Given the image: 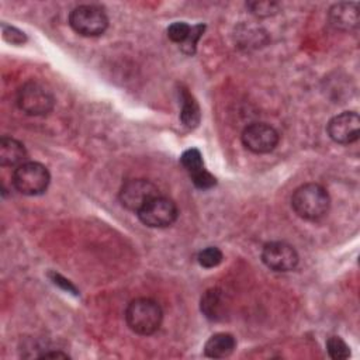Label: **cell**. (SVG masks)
Segmentation results:
<instances>
[{"instance_id": "obj_1", "label": "cell", "mask_w": 360, "mask_h": 360, "mask_svg": "<svg viewBox=\"0 0 360 360\" xmlns=\"http://www.w3.org/2000/svg\"><path fill=\"white\" fill-rule=\"evenodd\" d=\"M291 207L295 214L307 221L323 218L330 207V197L325 187L316 183L300 186L291 195Z\"/></svg>"}, {"instance_id": "obj_2", "label": "cell", "mask_w": 360, "mask_h": 360, "mask_svg": "<svg viewBox=\"0 0 360 360\" xmlns=\"http://www.w3.org/2000/svg\"><path fill=\"white\" fill-rule=\"evenodd\" d=\"M163 319V312L160 305L146 297L132 300L125 309V321L128 328L142 336L155 333Z\"/></svg>"}, {"instance_id": "obj_3", "label": "cell", "mask_w": 360, "mask_h": 360, "mask_svg": "<svg viewBox=\"0 0 360 360\" xmlns=\"http://www.w3.org/2000/svg\"><path fill=\"white\" fill-rule=\"evenodd\" d=\"M17 105L28 115H46L55 105V97L44 83L30 80L18 89Z\"/></svg>"}, {"instance_id": "obj_4", "label": "cell", "mask_w": 360, "mask_h": 360, "mask_svg": "<svg viewBox=\"0 0 360 360\" xmlns=\"http://www.w3.org/2000/svg\"><path fill=\"white\" fill-rule=\"evenodd\" d=\"M69 24L83 37H98L107 30L108 17L100 6L80 4L70 11Z\"/></svg>"}, {"instance_id": "obj_5", "label": "cell", "mask_w": 360, "mask_h": 360, "mask_svg": "<svg viewBox=\"0 0 360 360\" xmlns=\"http://www.w3.org/2000/svg\"><path fill=\"white\" fill-rule=\"evenodd\" d=\"M51 181L48 169L39 162H24L14 169L13 184L17 191L25 195L42 194Z\"/></svg>"}, {"instance_id": "obj_6", "label": "cell", "mask_w": 360, "mask_h": 360, "mask_svg": "<svg viewBox=\"0 0 360 360\" xmlns=\"http://www.w3.org/2000/svg\"><path fill=\"white\" fill-rule=\"evenodd\" d=\"M136 214L139 221L149 228H166L176 221L179 211L173 200L159 194Z\"/></svg>"}, {"instance_id": "obj_7", "label": "cell", "mask_w": 360, "mask_h": 360, "mask_svg": "<svg viewBox=\"0 0 360 360\" xmlns=\"http://www.w3.org/2000/svg\"><path fill=\"white\" fill-rule=\"evenodd\" d=\"M159 194V188L152 181L145 179H131L121 186L118 198L122 207L138 212Z\"/></svg>"}, {"instance_id": "obj_8", "label": "cell", "mask_w": 360, "mask_h": 360, "mask_svg": "<svg viewBox=\"0 0 360 360\" xmlns=\"http://www.w3.org/2000/svg\"><path fill=\"white\" fill-rule=\"evenodd\" d=\"M242 143L253 153H269L276 149L278 143V132L264 122H253L248 125L242 135Z\"/></svg>"}, {"instance_id": "obj_9", "label": "cell", "mask_w": 360, "mask_h": 360, "mask_svg": "<svg viewBox=\"0 0 360 360\" xmlns=\"http://www.w3.org/2000/svg\"><path fill=\"white\" fill-rule=\"evenodd\" d=\"M298 253L287 242L274 240L263 246L262 260L263 263L274 271H291L298 264Z\"/></svg>"}, {"instance_id": "obj_10", "label": "cell", "mask_w": 360, "mask_h": 360, "mask_svg": "<svg viewBox=\"0 0 360 360\" xmlns=\"http://www.w3.org/2000/svg\"><path fill=\"white\" fill-rule=\"evenodd\" d=\"M329 138L340 145H350L359 139L360 118L354 111H343L332 117L326 125Z\"/></svg>"}, {"instance_id": "obj_11", "label": "cell", "mask_w": 360, "mask_h": 360, "mask_svg": "<svg viewBox=\"0 0 360 360\" xmlns=\"http://www.w3.org/2000/svg\"><path fill=\"white\" fill-rule=\"evenodd\" d=\"M330 24L342 31H352L359 25L357 3H336L329 10Z\"/></svg>"}, {"instance_id": "obj_12", "label": "cell", "mask_w": 360, "mask_h": 360, "mask_svg": "<svg viewBox=\"0 0 360 360\" xmlns=\"http://www.w3.org/2000/svg\"><path fill=\"white\" fill-rule=\"evenodd\" d=\"M24 162H27L24 145L11 136H3L0 139V165L4 167H18Z\"/></svg>"}, {"instance_id": "obj_13", "label": "cell", "mask_w": 360, "mask_h": 360, "mask_svg": "<svg viewBox=\"0 0 360 360\" xmlns=\"http://www.w3.org/2000/svg\"><path fill=\"white\" fill-rule=\"evenodd\" d=\"M201 312L211 321H219L226 314V298L222 290L211 288L201 297Z\"/></svg>"}, {"instance_id": "obj_14", "label": "cell", "mask_w": 360, "mask_h": 360, "mask_svg": "<svg viewBox=\"0 0 360 360\" xmlns=\"http://www.w3.org/2000/svg\"><path fill=\"white\" fill-rule=\"evenodd\" d=\"M236 347L235 338L231 333H215L212 335L204 346V354L211 359H225L232 354Z\"/></svg>"}, {"instance_id": "obj_15", "label": "cell", "mask_w": 360, "mask_h": 360, "mask_svg": "<svg viewBox=\"0 0 360 360\" xmlns=\"http://www.w3.org/2000/svg\"><path fill=\"white\" fill-rule=\"evenodd\" d=\"M181 112L180 120L187 128H195L200 122V107L194 97L187 91L181 90Z\"/></svg>"}, {"instance_id": "obj_16", "label": "cell", "mask_w": 360, "mask_h": 360, "mask_svg": "<svg viewBox=\"0 0 360 360\" xmlns=\"http://www.w3.org/2000/svg\"><path fill=\"white\" fill-rule=\"evenodd\" d=\"M180 163H181V166L190 173V176L204 169L202 156H201L200 150L195 149V148H191V149L184 150L183 155H181V158H180Z\"/></svg>"}, {"instance_id": "obj_17", "label": "cell", "mask_w": 360, "mask_h": 360, "mask_svg": "<svg viewBox=\"0 0 360 360\" xmlns=\"http://www.w3.org/2000/svg\"><path fill=\"white\" fill-rule=\"evenodd\" d=\"M326 350H328L329 357L333 360H345L350 356L349 346L339 336H330L326 340Z\"/></svg>"}, {"instance_id": "obj_18", "label": "cell", "mask_w": 360, "mask_h": 360, "mask_svg": "<svg viewBox=\"0 0 360 360\" xmlns=\"http://www.w3.org/2000/svg\"><path fill=\"white\" fill-rule=\"evenodd\" d=\"M197 260H198L200 266H202L205 269H212V267H217L222 262V252L215 246H208L198 253Z\"/></svg>"}, {"instance_id": "obj_19", "label": "cell", "mask_w": 360, "mask_h": 360, "mask_svg": "<svg viewBox=\"0 0 360 360\" xmlns=\"http://www.w3.org/2000/svg\"><path fill=\"white\" fill-rule=\"evenodd\" d=\"M246 7L250 10L252 14L257 17H269L278 11V4L274 1H249Z\"/></svg>"}, {"instance_id": "obj_20", "label": "cell", "mask_w": 360, "mask_h": 360, "mask_svg": "<svg viewBox=\"0 0 360 360\" xmlns=\"http://www.w3.org/2000/svg\"><path fill=\"white\" fill-rule=\"evenodd\" d=\"M190 31H191V27L187 22L176 21V22L169 25L167 37L170 38V41L181 45L187 39V37L190 35Z\"/></svg>"}, {"instance_id": "obj_21", "label": "cell", "mask_w": 360, "mask_h": 360, "mask_svg": "<svg viewBox=\"0 0 360 360\" xmlns=\"http://www.w3.org/2000/svg\"><path fill=\"white\" fill-rule=\"evenodd\" d=\"M191 180H193L194 186L198 187V188H201V190L211 188V187H214V186L217 184V179H215L210 172H207L205 169H202V170H200V172L191 174Z\"/></svg>"}, {"instance_id": "obj_22", "label": "cell", "mask_w": 360, "mask_h": 360, "mask_svg": "<svg viewBox=\"0 0 360 360\" xmlns=\"http://www.w3.org/2000/svg\"><path fill=\"white\" fill-rule=\"evenodd\" d=\"M202 31H204V25H202V24H197V25L191 27L190 35H188L187 39L181 44L183 52H186V53H188V55L194 53V51H195V44H197L198 38L201 37Z\"/></svg>"}, {"instance_id": "obj_23", "label": "cell", "mask_w": 360, "mask_h": 360, "mask_svg": "<svg viewBox=\"0 0 360 360\" xmlns=\"http://www.w3.org/2000/svg\"><path fill=\"white\" fill-rule=\"evenodd\" d=\"M3 35L7 41H10L11 44H22L25 41V35L24 32H21L20 30L14 28V27H7L3 25Z\"/></svg>"}, {"instance_id": "obj_24", "label": "cell", "mask_w": 360, "mask_h": 360, "mask_svg": "<svg viewBox=\"0 0 360 360\" xmlns=\"http://www.w3.org/2000/svg\"><path fill=\"white\" fill-rule=\"evenodd\" d=\"M49 276L52 277V281H53L56 285L62 287V288H63V290H66V291H70V292H73V294H77V291H76L75 285H73V284H70V283H69V280L63 278L60 274L49 273Z\"/></svg>"}, {"instance_id": "obj_25", "label": "cell", "mask_w": 360, "mask_h": 360, "mask_svg": "<svg viewBox=\"0 0 360 360\" xmlns=\"http://www.w3.org/2000/svg\"><path fill=\"white\" fill-rule=\"evenodd\" d=\"M41 357H44V359H49V357H52V359H58V357L69 359V356L66 353H62V352H48V353L41 354Z\"/></svg>"}]
</instances>
